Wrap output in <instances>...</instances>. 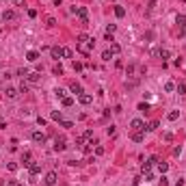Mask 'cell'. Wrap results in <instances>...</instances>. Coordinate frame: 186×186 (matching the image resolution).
<instances>
[{"mask_svg": "<svg viewBox=\"0 0 186 186\" xmlns=\"http://www.w3.org/2000/svg\"><path fill=\"white\" fill-rule=\"evenodd\" d=\"M74 13H76L78 17H80V22L82 24H89V11L85 7H78V9H74Z\"/></svg>", "mask_w": 186, "mask_h": 186, "instance_id": "6da1fadb", "label": "cell"}, {"mask_svg": "<svg viewBox=\"0 0 186 186\" xmlns=\"http://www.w3.org/2000/svg\"><path fill=\"white\" fill-rule=\"evenodd\" d=\"M15 20H17V15H15L13 9H4V13H2V22L7 24V22H15Z\"/></svg>", "mask_w": 186, "mask_h": 186, "instance_id": "7a4b0ae2", "label": "cell"}, {"mask_svg": "<svg viewBox=\"0 0 186 186\" xmlns=\"http://www.w3.org/2000/svg\"><path fill=\"white\" fill-rule=\"evenodd\" d=\"M154 164H158V156H150V158H147V162H143L141 171H143V173H145V171H150Z\"/></svg>", "mask_w": 186, "mask_h": 186, "instance_id": "3957f363", "label": "cell"}, {"mask_svg": "<svg viewBox=\"0 0 186 186\" xmlns=\"http://www.w3.org/2000/svg\"><path fill=\"white\" fill-rule=\"evenodd\" d=\"M31 138H33V143H37V145H43L45 143V134L39 132V130H35V132L31 134Z\"/></svg>", "mask_w": 186, "mask_h": 186, "instance_id": "277c9868", "label": "cell"}, {"mask_svg": "<svg viewBox=\"0 0 186 186\" xmlns=\"http://www.w3.org/2000/svg\"><path fill=\"white\" fill-rule=\"evenodd\" d=\"M43 184L45 186H54V184H57V171H48V173H45Z\"/></svg>", "mask_w": 186, "mask_h": 186, "instance_id": "5b68a950", "label": "cell"}, {"mask_svg": "<svg viewBox=\"0 0 186 186\" xmlns=\"http://www.w3.org/2000/svg\"><path fill=\"white\" fill-rule=\"evenodd\" d=\"M78 102H80L82 106H89L91 102H93V95H91V93H80V95H78Z\"/></svg>", "mask_w": 186, "mask_h": 186, "instance_id": "8992f818", "label": "cell"}, {"mask_svg": "<svg viewBox=\"0 0 186 186\" xmlns=\"http://www.w3.org/2000/svg\"><path fill=\"white\" fill-rule=\"evenodd\" d=\"M130 128H132L134 132L136 130H145V121L143 119H132V121H130Z\"/></svg>", "mask_w": 186, "mask_h": 186, "instance_id": "52a82bcc", "label": "cell"}, {"mask_svg": "<svg viewBox=\"0 0 186 186\" xmlns=\"http://www.w3.org/2000/svg\"><path fill=\"white\" fill-rule=\"evenodd\" d=\"M132 141L134 143H143L145 141V130H136V132L132 134Z\"/></svg>", "mask_w": 186, "mask_h": 186, "instance_id": "ba28073f", "label": "cell"}, {"mask_svg": "<svg viewBox=\"0 0 186 186\" xmlns=\"http://www.w3.org/2000/svg\"><path fill=\"white\" fill-rule=\"evenodd\" d=\"M50 54H52V59H63V48H59V45H54V48H50Z\"/></svg>", "mask_w": 186, "mask_h": 186, "instance_id": "9c48e42d", "label": "cell"}, {"mask_svg": "<svg viewBox=\"0 0 186 186\" xmlns=\"http://www.w3.org/2000/svg\"><path fill=\"white\" fill-rule=\"evenodd\" d=\"M26 80H28L31 85H37V82L41 80V76H39V71H35V74H28V76H26Z\"/></svg>", "mask_w": 186, "mask_h": 186, "instance_id": "30bf717a", "label": "cell"}, {"mask_svg": "<svg viewBox=\"0 0 186 186\" xmlns=\"http://www.w3.org/2000/svg\"><path fill=\"white\" fill-rule=\"evenodd\" d=\"M71 93H74V95H80V93H85V91H82V85H80V82H71Z\"/></svg>", "mask_w": 186, "mask_h": 186, "instance_id": "8fae6325", "label": "cell"}, {"mask_svg": "<svg viewBox=\"0 0 186 186\" xmlns=\"http://www.w3.org/2000/svg\"><path fill=\"white\" fill-rule=\"evenodd\" d=\"M26 59H28L31 63H37V61H39V52H37V50H31V52H26Z\"/></svg>", "mask_w": 186, "mask_h": 186, "instance_id": "7c38bea8", "label": "cell"}, {"mask_svg": "<svg viewBox=\"0 0 186 186\" xmlns=\"http://www.w3.org/2000/svg\"><path fill=\"white\" fill-rule=\"evenodd\" d=\"M17 93H20L17 89H13V87H7V91H4V95H7L9 100H13V97H17Z\"/></svg>", "mask_w": 186, "mask_h": 186, "instance_id": "4fadbf2b", "label": "cell"}, {"mask_svg": "<svg viewBox=\"0 0 186 186\" xmlns=\"http://www.w3.org/2000/svg\"><path fill=\"white\" fill-rule=\"evenodd\" d=\"M65 147H67V145H65V138H57V143H54V150H57V152H63Z\"/></svg>", "mask_w": 186, "mask_h": 186, "instance_id": "5bb4252c", "label": "cell"}, {"mask_svg": "<svg viewBox=\"0 0 186 186\" xmlns=\"http://www.w3.org/2000/svg\"><path fill=\"white\" fill-rule=\"evenodd\" d=\"M28 171H31V175H37V173L41 171V167L37 164V162H31V164H28Z\"/></svg>", "mask_w": 186, "mask_h": 186, "instance_id": "9a60e30c", "label": "cell"}, {"mask_svg": "<svg viewBox=\"0 0 186 186\" xmlns=\"http://www.w3.org/2000/svg\"><path fill=\"white\" fill-rule=\"evenodd\" d=\"M22 162H24V167H28V164L33 162V156H31L28 152H26V154H22Z\"/></svg>", "mask_w": 186, "mask_h": 186, "instance_id": "2e32d148", "label": "cell"}, {"mask_svg": "<svg viewBox=\"0 0 186 186\" xmlns=\"http://www.w3.org/2000/svg\"><path fill=\"white\" fill-rule=\"evenodd\" d=\"M164 91H167V93H173V91H175V82H171V80L164 82Z\"/></svg>", "mask_w": 186, "mask_h": 186, "instance_id": "e0dca14e", "label": "cell"}, {"mask_svg": "<svg viewBox=\"0 0 186 186\" xmlns=\"http://www.w3.org/2000/svg\"><path fill=\"white\" fill-rule=\"evenodd\" d=\"M178 117H180V110H171V113L167 115V119H169V121H175Z\"/></svg>", "mask_w": 186, "mask_h": 186, "instance_id": "ac0fdd59", "label": "cell"}, {"mask_svg": "<svg viewBox=\"0 0 186 186\" xmlns=\"http://www.w3.org/2000/svg\"><path fill=\"white\" fill-rule=\"evenodd\" d=\"M110 52H113V54H119V52H121V45H119V43H110Z\"/></svg>", "mask_w": 186, "mask_h": 186, "instance_id": "d6986e66", "label": "cell"}, {"mask_svg": "<svg viewBox=\"0 0 186 186\" xmlns=\"http://www.w3.org/2000/svg\"><path fill=\"white\" fill-rule=\"evenodd\" d=\"M110 59H113V52H110V50H104V52H102V61H110Z\"/></svg>", "mask_w": 186, "mask_h": 186, "instance_id": "ffe728a7", "label": "cell"}, {"mask_svg": "<svg viewBox=\"0 0 186 186\" xmlns=\"http://www.w3.org/2000/svg\"><path fill=\"white\" fill-rule=\"evenodd\" d=\"M52 119H54V121H61V119H63V115H61V110H52V115H50Z\"/></svg>", "mask_w": 186, "mask_h": 186, "instance_id": "44dd1931", "label": "cell"}, {"mask_svg": "<svg viewBox=\"0 0 186 186\" xmlns=\"http://www.w3.org/2000/svg\"><path fill=\"white\" fill-rule=\"evenodd\" d=\"M167 169H169V164H167V162H158V171H160L162 175L167 173Z\"/></svg>", "mask_w": 186, "mask_h": 186, "instance_id": "7402d4cb", "label": "cell"}, {"mask_svg": "<svg viewBox=\"0 0 186 186\" xmlns=\"http://www.w3.org/2000/svg\"><path fill=\"white\" fill-rule=\"evenodd\" d=\"M115 15H117V17H124V15H126V9H124V7H115Z\"/></svg>", "mask_w": 186, "mask_h": 186, "instance_id": "603a6c76", "label": "cell"}, {"mask_svg": "<svg viewBox=\"0 0 186 186\" xmlns=\"http://www.w3.org/2000/svg\"><path fill=\"white\" fill-rule=\"evenodd\" d=\"M71 57H74L71 48H63V59H71Z\"/></svg>", "mask_w": 186, "mask_h": 186, "instance_id": "cb8c5ba5", "label": "cell"}, {"mask_svg": "<svg viewBox=\"0 0 186 186\" xmlns=\"http://www.w3.org/2000/svg\"><path fill=\"white\" fill-rule=\"evenodd\" d=\"M63 106H65V108L74 106V97H63Z\"/></svg>", "mask_w": 186, "mask_h": 186, "instance_id": "d4e9b609", "label": "cell"}, {"mask_svg": "<svg viewBox=\"0 0 186 186\" xmlns=\"http://www.w3.org/2000/svg\"><path fill=\"white\" fill-rule=\"evenodd\" d=\"M175 24H180V26H186V15H178V17H175Z\"/></svg>", "mask_w": 186, "mask_h": 186, "instance_id": "484cf974", "label": "cell"}, {"mask_svg": "<svg viewBox=\"0 0 186 186\" xmlns=\"http://www.w3.org/2000/svg\"><path fill=\"white\" fill-rule=\"evenodd\" d=\"M87 41H89V35L80 33V35H78V43H87Z\"/></svg>", "mask_w": 186, "mask_h": 186, "instance_id": "4316f807", "label": "cell"}, {"mask_svg": "<svg viewBox=\"0 0 186 186\" xmlns=\"http://www.w3.org/2000/svg\"><path fill=\"white\" fill-rule=\"evenodd\" d=\"M169 57H171V52L164 50V48H160V57H158V59H169Z\"/></svg>", "mask_w": 186, "mask_h": 186, "instance_id": "83f0119b", "label": "cell"}, {"mask_svg": "<svg viewBox=\"0 0 186 186\" xmlns=\"http://www.w3.org/2000/svg\"><path fill=\"white\" fill-rule=\"evenodd\" d=\"M175 91H178L180 95H184V93H186V85H175Z\"/></svg>", "mask_w": 186, "mask_h": 186, "instance_id": "f1b7e54d", "label": "cell"}, {"mask_svg": "<svg viewBox=\"0 0 186 186\" xmlns=\"http://www.w3.org/2000/svg\"><path fill=\"white\" fill-rule=\"evenodd\" d=\"M28 74H31V71H28V69H24V67H22V69H17V76H22L24 80H26V76H28Z\"/></svg>", "mask_w": 186, "mask_h": 186, "instance_id": "f546056e", "label": "cell"}, {"mask_svg": "<svg viewBox=\"0 0 186 186\" xmlns=\"http://www.w3.org/2000/svg\"><path fill=\"white\" fill-rule=\"evenodd\" d=\"M138 110H141V113H147V110H150V104H145V102H141V104H138Z\"/></svg>", "mask_w": 186, "mask_h": 186, "instance_id": "4dcf8cb0", "label": "cell"}, {"mask_svg": "<svg viewBox=\"0 0 186 186\" xmlns=\"http://www.w3.org/2000/svg\"><path fill=\"white\" fill-rule=\"evenodd\" d=\"M150 132H154V130H158V121H150V126H145Z\"/></svg>", "mask_w": 186, "mask_h": 186, "instance_id": "1f68e13d", "label": "cell"}, {"mask_svg": "<svg viewBox=\"0 0 186 186\" xmlns=\"http://www.w3.org/2000/svg\"><path fill=\"white\" fill-rule=\"evenodd\" d=\"M115 31H117V26H115V24H108V26H106V35H113Z\"/></svg>", "mask_w": 186, "mask_h": 186, "instance_id": "d6a6232c", "label": "cell"}, {"mask_svg": "<svg viewBox=\"0 0 186 186\" xmlns=\"http://www.w3.org/2000/svg\"><path fill=\"white\" fill-rule=\"evenodd\" d=\"M20 93H28V85L22 80V85H20Z\"/></svg>", "mask_w": 186, "mask_h": 186, "instance_id": "836d02e7", "label": "cell"}, {"mask_svg": "<svg viewBox=\"0 0 186 186\" xmlns=\"http://www.w3.org/2000/svg\"><path fill=\"white\" fill-rule=\"evenodd\" d=\"M59 124H61V128H71V126H74L71 121H65V119H61V121H59Z\"/></svg>", "mask_w": 186, "mask_h": 186, "instance_id": "e575fe53", "label": "cell"}, {"mask_svg": "<svg viewBox=\"0 0 186 186\" xmlns=\"http://www.w3.org/2000/svg\"><path fill=\"white\" fill-rule=\"evenodd\" d=\"M54 74H57V76H61V74H63V67H61V65H54V69H52Z\"/></svg>", "mask_w": 186, "mask_h": 186, "instance_id": "d590c367", "label": "cell"}, {"mask_svg": "<svg viewBox=\"0 0 186 186\" xmlns=\"http://www.w3.org/2000/svg\"><path fill=\"white\" fill-rule=\"evenodd\" d=\"M106 134H108V136H115V126H108V128H106Z\"/></svg>", "mask_w": 186, "mask_h": 186, "instance_id": "8d00e7d4", "label": "cell"}, {"mask_svg": "<svg viewBox=\"0 0 186 186\" xmlns=\"http://www.w3.org/2000/svg\"><path fill=\"white\" fill-rule=\"evenodd\" d=\"M154 180V173L152 171H145V182H152Z\"/></svg>", "mask_w": 186, "mask_h": 186, "instance_id": "74e56055", "label": "cell"}, {"mask_svg": "<svg viewBox=\"0 0 186 186\" xmlns=\"http://www.w3.org/2000/svg\"><path fill=\"white\" fill-rule=\"evenodd\" d=\"M76 145H80V147H85V136H78V138H76Z\"/></svg>", "mask_w": 186, "mask_h": 186, "instance_id": "f35d334b", "label": "cell"}, {"mask_svg": "<svg viewBox=\"0 0 186 186\" xmlns=\"http://www.w3.org/2000/svg\"><path fill=\"white\" fill-rule=\"evenodd\" d=\"M7 169H9V171H17V164H15V162H9Z\"/></svg>", "mask_w": 186, "mask_h": 186, "instance_id": "ab89813d", "label": "cell"}, {"mask_svg": "<svg viewBox=\"0 0 186 186\" xmlns=\"http://www.w3.org/2000/svg\"><path fill=\"white\" fill-rule=\"evenodd\" d=\"M54 95H57V97H65V91L63 89H57V91H54Z\"/></svg>", "mask_w": 186, "mask_h": 186, "instance_id": "60d3db41", "label": "cell"}, {"mask_svg": "<svg viewBox=\"0 0 186 186\" xmlns=\"http://www.w3.org/2000/svg\"><path fill=\"white\" fill-rule=\"evenodd\" d=\"M152 57H156V59L160 57V48H154V50H152Z\"/></svg>", "mask_w": 186, "mask_h": 186, "instance_id": "b9f144b4", "label": "cell"}, {"mask_svg": "<svg viewBox=\"0 0 186 186\" xmlns=\"http://www.w3.org/2000/svg\"><path fill=\"white\" fill-rule=\"evenodd\" d=\"M48 26L52 28V26H57V20H54V17H48Z\"/></svg>", "mask_w": 186, "mask_h": 186, "instance_id": "7bdbcfd3", "label": "cell"}, {"mask_svg": "<svg viewBox=\"0 0 186 186\" xmlns=\"http://www.w3.org/2000/svg\"><path fill=\"white\" fill-rule=\"evenodd\" d=\"M24 2H26V0H13V4H15V7H24Z\"/></svg>", "mask_w": 186, "mask_h": 186, "instance_id": "ee69618b", "label": "cell"}, {"mask_svg": "<svg viewBox=\"0 0 186 186\" xmlns=\"http://www.w3.org/2000/svg\"><path fill=\"white\" fill-rule=\"evenodd\" d=\"M28 17H37V11H35V9H28Z\"/></svg>", "mask_w": 186, "mask_h": 186, "instance_id": "f6af8a7d", "label": "cell"}, {"mask_svg": "<svg viewBox=\"0 0 186 186\" xmlns=\"http://www.w3.org/2000/svg\"><path fill=\"white\" fill-rule=\"evenodd\" d=\"M180 37H186V26H180Z\"/></svg>", "mask_w": 186, "mask_h": 186, "instance_id": "bcb514c9", "label": "cell"}, {"mask_svg": "<svg viewBox=\"0 0 186 186\" xmlns=\"http://www.w3.org/2000/svg\"><path fill=\"white\" fill-rule=\"evenodd\" d=\"M167 184H169V182H167V178L162 175V178H160V186H167Z\"/></svg>", "mask_w": 186, "mask_h": 186, "instance_id": "7dc6e473", "label": "cell"}, {"mask_svg": "<svg viewBox=\"0 0 186 186\" xmlns=\"http://www.w3.org/2000/svg\"><path fill=\"white\" fill-rule=\"evenodd\" d=\"M175 186H184V180H182V178H180V180H178V182H175Z\"/></svg>", "mask_w": 186, "mask_h": 186, "instance_id": "c3c4849f", "label": "cell"}, {"mask_svg": "<svg viewBox=\"0 0 186 186\" xmlns=\"http://www.w3.org/2000/svg\"><path fill=\"white\" fill-rule=\"evenodd\" d=\"M132 186H138V184H136V182H132Z\"/></svg>", "mask_w": 186, "mask_h": 186, "instance_id": "681fc988", "label": "cell"}, {"mask_svg": "<svg viewBox=\"0 0 186 186\" xmlns=\"http://www.w3.org/2000/svg\"><path fill=\"white\" fill-rule=\"evenodd\" d=\"M15 186H24V184H15Z\"/></svg>", "mask_w": 186, "mask_h": 186, "instance_id": "f907efd6", "label": "cell"}]
</instances>
